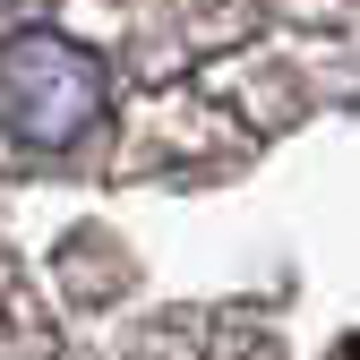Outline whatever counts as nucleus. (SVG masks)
<instances>
[{"mask_svg":"<svg viewBox=\"0 0 360 360\" xmlns=\"http://www.w3.org/2000/svg\"><path fill=\"white\" fill-rule=\"evenodd\" d=\"M95 120H103V60L86 43H69L52 26H26L0 43V138L60 155Z\"/></svg>","mask_w":360,"mask_h":360,"instance_id":"1","label":"nucleus"}]
</instances>
